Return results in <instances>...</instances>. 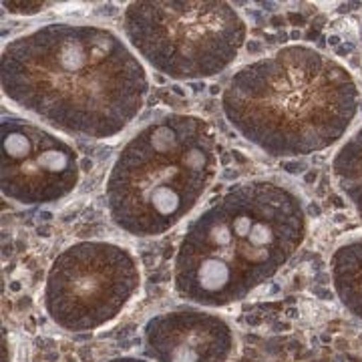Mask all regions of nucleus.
Here are the masks:
<instances>
[{
    "label": "nucleus",
    "instance_id": "f257e3e1",
    "mask_svg": "<svg viewBox=\"0 0 362 362\" xmlns=\"http://www.w3.org/2000/svg\"><path fill=\"white\" fill-rule=\"evenodd\" d=\"M4 95L57 129L115 137L141 113L149 78L113 30L47 25L11 40L0 61Z\"/></svg>",
    "mask_w": 362,
    "mask_h": 362
},
{
    "label": "nucleus",
    "instance_id": "f03ea898",
    "mask_svg": "<svg viewBox=\"0 0 362 362\" xmlns=\"http://www.w3.org/2000/svg\"><path fill=\"white\" fill-rule=\"evenodd\" d=\"M306 238L294 192L254 180L228 189L189 226L175 258V288L204 306H226L270 280Z\"/></svg>",
    "mask_w": 362,
    "mask_h": 362
},
{
    "label": "nucleus",
    "instance_id": "7ed1b4c3",
    "mask_svg": "<svg viewBox=\"0 0 362 362\" xmlns=\"http://www.w3.org/2000/svg\"><path fill=\"white\" fill-rule=\"evenodd\" d=\"M361 90L344 65L310 47H284L233 73L221 109L233 129L274 157L338 143L358 113Z\"/></svg>",
    "mask_w": 362,
    "mask_h": 362
},
{
    "label": "nucleus",
    "instance_id": "20e7f679",
    "mask_svg": "<svg viewBox=\"0 0 362 362\" xmlns=\"http://www.w3.org/2000/svg\"><path fill=\"white\" fill-rule=\"evenodd\" d=\"M218 171V143L202 117L168 115L143 127L117 156L107 207L123 232L149 238L175 228Z\"/></svg>",
    "mask_w": 362,
    "mask_h": 362
},
{
    "label": "nucleus",
    "instance_id": "39448f33",
    "mask_svg": "<svg viewBox=\"0 0 362 362\" xmlns=\"http://www.w3.org/2000/svg\"><path fill=\"white\" fill-rule=\"evenodd\" d=\"M131 47L157 73L175 81L226 71L246 42V23L228 2H131L123 14Z\"/></svg>",
    "mask_w": 362,
    "mask_h": 362
},
{
    "label": "nucleus",
    "instance_id": "423d86ee",
    "mask_svg": "<svg viewBox=\"0 0 362 362\" xmlns=\"http://www.w3.org/2000/svg\"><path fill=\"white\" fill-rule=\"evenodd\" d=\"M139 288L137 259L111 242H78L52 262L45 306L65 330L85 332L111 322Z\"/></svg>",
    "mask_w": 362,
    "mask_h": 362
},
{
    "label": "nucleus",
    "instance_id": "0eeeda50",
    "mask_svg": "<svg viewBox=\"0 0 362 362\" xmlns=\"http://www.w3.org/2000/svg\"><path fill=\"white\" fill-rule=\"evenodd\" d=\"M0 129L4 197L23 206H47L77 187L78 157L69 143L18 117H4Z\"/></svg>",
    "mask_w": 362,
    "mask_h": 362
},
{
    "label": "nucleus",
    "instance_id": "6e6552de",
    "mask_svg": "<svg viewBox=\"0 0 362 362\" xmlns=\"http://www.w3.org/2000/svg\"><path fill=\"white\" fill-rule=\"evenodd\" d=\"M147 352L157 362H223L232 350V332L218 316L171 312L145 330Z\"/></svg>",
    "mask_w": 362,
    "mask_h": 362
},
{
    "label": "nucleus",
    "instance_id": "1a4fd4ad",
    "mask_svg": "<svg viewBox=\"0 0 362 362\" xmlns=\"http://www.w3.org/2000/svg\"><path fill=\"white\" fill-rule=\"evenodd\" d=\"M332 282L340 302L362 320V238L346 242L334 252Z\"/></svg>",
    "mask_w": 362,
    "mask_h": 362
},
{
    "label": "nucleus",
    "instance_id": "9d476101",
    "mask_svg": "<svg viewBox=\"0 0 362 362\" xmlns=\"http://www.w3.org/2000/svg\"><path fill=\"white\" fill-rule=\"evenodd\" d=\"M332 173L340 192L362 218V125L338 149L332 161Z\"/></svg>",
    "mask_w": 362,
    "mask_h": 362
},
{
    "label": "nucleus",
    "instance_id": "9b49d317",
    "mask_svg": "<svg viewBox=\"0 0 362 362\" xmlns=\"http://www.w3.org/2000/svg\"><path fill=\"white\" fill-rule=\"evenodd\" d=\"M6 11L14 14H35L40 13L47 2H4Z\"/></svg>",
    "mask_w": 362,
    "mask_h": 362
},
{
    "label": "nucleus",
    "instance_id": "f8f14e48",
    "mask_svg": "<svg viewBox=\"0 0 362 362\" xmlns=\"http://www.w3.org/2000/svg\"><path fill=\"white\" fill-rule=\"evenodd\" d=\"M361 39H362V21H361Z\"/></svg>",
    "mask_w": 362,
    "mask_h": 362
}]
</instances>
